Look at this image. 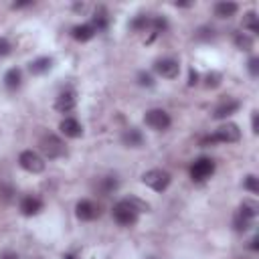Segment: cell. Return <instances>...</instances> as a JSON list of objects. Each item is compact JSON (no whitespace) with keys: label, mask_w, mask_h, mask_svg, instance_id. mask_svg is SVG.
I'll list each match as a JSON object with an SVG mask.
<instances>
[{"label":"cell","mask_w":259,"mask_h":259,"mask_svg":"<svg viewBox=\"0 0 259 259\" xmlns=\"http://www.w3.org/2000/svg\"><path fill=\"white\" fill-rule=\"evenodd\" d=\"M144 206H146V204H142L138 198H125V200H119V202L113 204L111 214H113V219H115L117 225H121V227H132V225L138 221V212H140ZM146 208H148V206H146Z\"/></svg>","instance_id":"obj_1"},{"label":"cell","mask_w":259,"mask_h":259,"mask_svg":"<svg viewBox=\"0 0 259 259\" xmlns=\"http://www.w3.org/2000/svg\"><path fill=\"white\" fill-rule=\"evenodd\" d=\"M38 146H40V152L45 154V158H49V160H57V158H61V156L65 154V144H63V140L57 138L55 134L42 136Z\"/></svg>","instance_id":"obj_2"},{"label":"cell","mask_w":259,"mask_h":259,"mask_svg":"<svg viewBox=\"0 0 259 259\" xmlns=\"http://www.w3.org/2000/svg\"><path fill=\"white\" fill-rule=\"evenodd\" d=\"M241 140V130L239 125L235 123H225L221 125L212 136H208L204 140V144H212V142H225V144H233V142H239Z\"/></svg>","instance_id":"obj_3"},{"label":"cell","mask_w":259,"mask_h":259,"mask_svg":"<svg viewBox=\"0 0 259 259\" xmlns=\"http://www.w3.org/2000/svg\"><path fill=\"white\" fill-rule=\"evenodd\" d=\"M142 182H144L146 186H150L152 190L162 192V190H166L168 184H170V174L164 172V170H158V168H156V170H148V172H144Z\"/></svg>","instance_id":"obj_4"},{"label":"cell","mask_w":259,"mask_h":259,"mask_svg":"<svg viewBox=\"0 0 259 259\" xmlns=\"http://www.w3.org/2000/svg\"><path fill=\"white\" fill-rule=\"evenodd\" d=\"M255 217H257V206L253 202H243L237 217H235V229L237 231H247L253 225Z\"/></svg>","instance_id":"obj_5"},{"label":"cell","mask_w":259,"mask_h":259,"mask_svg":"<svg viewBox=\"0 0 259 259\" xmlns=\"http://www.w3.org/2000/svg\"><path fill=\"white\" fill-rule=\"evenodd\" d=\"M18 164H20L26 172H30V174H38V172L45 170V160H42L36 152H32V150H24V152L18 156Z\"/></svg>","instance_id":"obj_6"},{"label":"cell","mask_w":259,"mask_h":259,"mask_svg":"<svg viewBox=\"0 0 259 259\" xmlns=\"http://www.w3.org/2000/svg\"><path fill=\"white\" fill-rule=\"evenodd\" d=\"M212 172H214V162H212L210 158H198V160L190 166V176H192V180H196V182L210 178Z\"/></svg>","instance_id":"obj_7"},{"label":"cell","mask_w":259,"mask_h":259,"mask_svg":"<svg viewBox=\"0 0 259 259\" xmlns=\"http://www.w3.org/2000/svg\"><path fill=\"white\" fill-rule=\"evenodd\" d=\"M144 119H146V123H148L152 130H158V132L168 130V125H170V115H168L164 109H150Z\"/></svg>","instance_id":"obj_8"},{"label":"cell","mask_w":259,"mask_h":259,"mask_svg":"<svg viewBox=\"0 0 259 259\" xmlns=\"http://www.w3.org/2000/svg\"><path fill=\"white\" fill-rule=\"evenodd\" d=\"M75 214L81 221H93V219L99 217V206L95 202H91V200H81L75 206Z\"/></svg>","instance_id":"obj_9"},{"label":"cell","mask_w":259,"mask_h":259,"mask_svg":"<svg viewBox=\"0 0 259 259\" xmlns=\"http://www.w3.org/2000/svg\"><path fill=\"white\" fill-rule=\"evenodd\" d=\"M156 71H158V75H162L166 79H176L180 73V65L174 59H162L156 63Z\"/></svg>","instance_id":"obj_10"},{"label":"cell","mask_w":259,"mask_h":259,"mask_svg":"<svg viewBox=\"0 0 259 259\" xmlns=\"http://www.w3.org/2000/svg\"><path fill=\"white\" fill-rule=\"evenodd\" d=\"M75 105H77V97H75L73 91H63V93H59V97H57V101H55V107H57L61 113L73 111Z\"/></svg>","instance_id":"obj_11"},{"label":"cell","mask_w":259,"mask_h":259,"mask_svg":"<svg viewBox=\"0 0 259 259\" xmlns=\"http://www.w3.org/2000/svg\"><path fill=\"white\" fill-rule=\"evenodd\" d=\"M20 210H22V214H26V217L38 214V212L42 210V202H40V198H36V196H24V198L20 200Z\"/></svg>","instance_id":"obj_12"},{"label":"cell","mask_w":259,"mask_h":259,"mask_svg":"<svg viewBox=\"0 0 259 259\" xmlns=\"http://www.w3.org/2000/svg\"><path fill=\"white\" fill-rule=\"evenodd\" d=\"M239 101L237 99H225L217 109H214V117L217 119H225V117H229V115H233L237 109H239Z\"/></svg>","instance_id":"obj_13"},{"label":"cell","mask_w":259,"mask_h":259,"mask_svg":"<svg viewBox=\"0 0 259 259\" xmlns=\"http://www.w3.org/2000/svg\"><path fill=\"white\" fill-rule=\"evenodd\" d=\"M59 127H61V132H63L67 138H79L81 132H83V130H81V123H79L75 117H65Z\"/></svg>","instance_id":"obj_14"},{"label":"cell","mask_w":259,"mask_h":259,"mask_svg":"<svg viewBox=\"0 0 259 259\" xmlns=\"http://www.w3.org/2000/svg\"><path fill=\"white\" fill-rule=\"evenodd\" d=\"M95 32H97V30H95L91 24H77V26L71 30L73 38H75V40H81V42L91 40V38L95 36Z\"/></svg>","instance_id":"obj_15"},{"label":"cell","mask_w":259,"mask_h":259,"mask_svg":"<svg viewBox=\"0 0 259 259\" xmlns=\"http://www.w3.org/2000/svg\"><path fill=\"white\" fill-rule=\"evenodd\" d=\"M121 140H123V144L130 146V148H140V146L144 144V136H142V132L136 130V127L125 130L123 136H121Z\"/></svg>","instance_id":"obj_16"},{"label":"cell","mask_w":259,"mask_h":259,"mask_svg":"<svg viewBox=\"0 0 259 259\" xmlns=\"http://www.w3.org/2000/svg\"><path fill=\"white\" fill-rule=\"evenodd\" d=\"M51 67H53V59H49V57H40V59H36V61H32V63L28 65V69H30L32 75H42V73H47Z\"/></svg>","instance_id":"obj_17"},{"label":"cell","mask_w":259,"mask_h":259,"mask_svg":"<svg viewBox=\"0 0 259 259\" xmlns=\"http://www.w3.org/2000/svg\"><path fill=\"white\" fill-rule=\"evenodd\" d=\"M237 10H239V6H237L235 2H219V4H214V14H217L219 18H229V16H233Z\"/></svg>","instance_id":"obj_18"},{"label":"cell","mask_w":259,"mask_h":259,"mask_svg":"<svg viewBox=\"0 0 259 259\" xmlns=\"http://www.w3.org/2000/svg\"><path fill=\"white\" fill-rule=\"evenodd\" d=\"M20 71L18 69H10L6 75H4V85L8 87V89H16V87H20Z\"/></svg>","instance_id":"obj_19"},{"label":"cell","mask_w":259,"mask_h":259,"mask_svg":"<svg viewBox=\"0 0 259 259\" xmlns=\"http://www.w3.org/2000/svg\"><path fill=\"white\" fill-rule=\"evenodd\" d=\"M95 30H101V28H105L107 26V14H105V8H97L95 10V14H93V24H91Z\"/></svg>","instance_id":"obj_20"},{"label":"cell","mask_w":259,"mask_h":259,"mask_svg":"<svg viewBox=\"0 0 259 259\" xmlns=\"http://www.w3.org/2000/svg\"><path fill=\"white\" fill-rule=\"evenodd\" d=\"M235 45L241 49V51H251L253 49V38L245 32H237L235 34Z\"/></svg>","instance_id":"obj_21"},{"label":"cell","mask_w":259,"mask_h":259,"mask_svg":"<svg viewBox=\"0 0 259 259\" xmlns=\"http://www.w3.org/2000/svg\"><path fill=\"white\" fill-rule=\"evenodd\" d=\"M243 28H249L251 32H259V22H257V14H255L253 10L245 14V18H243Z\"/></svg>","instance_id":"obj_22"},{"label":"cell","mask_w":259,"mask_h":259,"mask_svg":"<svg viewBox=\"0 0 259 259\" xmlns=\"http://www.w3.org/2000/svg\"><path fill=\"white\" fill-rule=\"evenodd\" d=\"M130 26H132L134 30H146V28H152V18H148V16H138V18H134V20L130 22Z\"/></svg>","instance_id":"obj_23"},{"label":"cell","mask_w":259,"mask_h":259,"mask_svg":"<svg viewBox=\"0 0 259 259\" xmlns=\"http://www.w3.org/2000/svg\"><path fill=\"white\" fill-rule=\"evenodd\" d=\"M117 188V180L113 178V176H105L101 182H99V190L103 192V194H109V192H113Z\"/></svg>","instance_id":"obj_24"},{"label":"cell","mask_w":259,"mask_h":259,"mask_svg":"<svg viewBox=\"0 0 259 259\" xmlns=\"http://www.w3.org/2000/svg\"><path fill=\"white\" fill-rule=\"evenodd\" d=\"M247 190H251V192H259V184H257V178L251 174V176H247L245 178V184H243Z\"/></svg>","instance_id":"obj_25"},{"label":"cell","mask_w":259,"mask_h":259,"mask_svg":"<svg viewBox=\"0 0 259 259\" xmlns=\"http://www.w3.org/2000/svg\"><path fill=\"white\" fill-rule=\"evenodd\" d=\"M221 81V75L219 73H208L206 75V87H217Z\"/></svg>","instance_id":"obj_26"},{"label":"cell","mask_w":259,"mask_h":259,"mask_svg":"<svg viewBox=\"0 0 259 259\" xmlns=\"http://www.w3.org/2000/svg\"><path fill=\"white\" fill-rule=\"evenodd\" d=\"M10 49H12V47H10V42H8L6 38H2V36H0V57L10 55Z\"/></svg>","instance_id":"obj_27"},{"label":"cell","mask_w":259,"mask_h":259,"mask_svg":"<svg viewBox=\"0 0 259 259\" xmlns=\"http://www.w3.org/2000/svg\"><path fill=\"white\" fill-rule=\"evenodd\" d=\"M249 71H251V75H257V73H259V59L253 57V59L249 61Z\"/></svg>","instance_id":"obj_28"},{"label":"cell","mask_w":259,"mask_h":259,"mask_svg":"<svg viewBox=\"0 0 259 259\" xmlns=\"http://www.w3.org/2000/svg\"><path fill=\"white\" fill-rule=\"evenodd\" d=\"M138 79H140V85H148V87H150V85L154 83V81H152V77H150L148 73H140V75H138Z\"/></svg>","instance_id":"obj_29"},{"label":"cell","mask_w":259,"mask_h":259,"mask_svg":"<svg viewBox=\"0 0 259 259\" xmlns=\"http://www.w3.org/2000/svg\"><path fill=\"white\" fill-rule=\"evenodd\" d=\"M253 132L255 134L259 132V113L257 111H253Z\"/></svg>","instance_id":"obj_30"},{"label":"cell","mask_w":259,"mask_h":259,"mask_svg":"<svg viewBox=\"0 0 259 259\" xmlns=\"http://www.w3.org/2000/svg\"><path fill=\"white\" fill-rule=\"evenodd\" d=\"M0 259H18V255H16V253L6 251V253H2V257H0Z\"/></svg>","instance_id":"obj_31"},{"label":"cell","mask_w":259,"mask_h":259,"mask_svg":"<svg viewBox=\"0 0 259 259\" xmlns=\"http://www.w3.org/2000/svg\"><path fill=\"white\" fill-rule=\"evenodd\" d=\"M196 81H198V73H196V71H190V81H188V83L194 85Z\"/></svg>","instance_id":"obj_32"},{"label":"cell","mask_w":259,"mask_h":259,"mask_svg":"<svg viewBox=\"0 0 259 259\" xmlns=\"http://www.w3.org/2000/svg\"><path fill=\"white\" fill-rule=\"evenodd\" d=\"M257 241H259L257 237H253V239H251V249H253V251H257V249H259V245H257Z\"/></svg>","instance_id":"obj_33"},{"label":"cell","mask_w":259,"mask_h":259,"mask_svg":"<svg viewBox=\"0 0 259 259\" xmlns=\"http://www.w3.org/2000/svg\"><path fill=\"white\" fill-rule=\"evenodd\" d=\"M65 259H75V257L73 255H65Z\"/></svg>","instance_id":"obj_34"}]
</instances>
